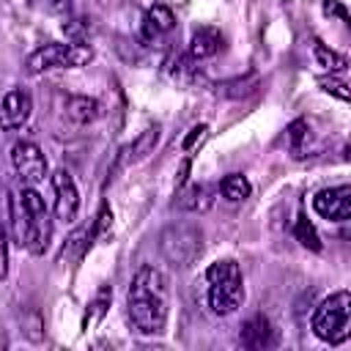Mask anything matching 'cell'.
Instances as JSON below:
<instances>
[{
  "instance_id": "4fadbf2b",
  "label": "cell",
  "mask_w": 351,
  "mask_h": 351,
  "mask_svg": "<svg viewBox=\"0 0 351 351\" xmlns=\"http://www.w3.org/2000/svg\"><path fill=\"white\" fill-rule=\"evenodd\" d=\"M222 47V33L211 25H200L192 30V38H189V55L195 60H203V58H211L217 55V49Z\"/></svg>"
},
{
  "instance_id": "ac0fdd59",
  "label": "cell",
  "mask_w": 351,
  "mask_h": 351,
  "mask_svg": "<svg viewBox=\"0 0 351 351\" xmlns=\"http://www.w3.org/2000/svg\"><path fill=\"white\" fill-rule=\"evenodd\" d=\"M313 55H315V63H318L324 71H329V74H343V71L348 69V60H346L343 55H337L335 49H329L326 44H321V41L313 44Z\"/></svg>"
},
{
  "instance_id": "44dd1931",
  "label": "cell",
  "mask_w": 351,
  "mask_h": 351,
  "mask_svg": "<svg viewBox=\"0 0 351 351\" xmlns=\"http://www.w3.org/2000/svg\"><path fill=\"white\" fill-rule=\"evenodd\" d=\"M293 233H296V239H299V244H302V247H307V250H313V252H321V236H318L315 225H313L304 214L296 219Z\"/></svg>"
},
{
  "instance_id": "d6986e66",
  "label": "cell",
  "mask_w": 351,
  "mask_h": 351,
  "mask_svg": "<svg viewBox=\"0 0 351 351\" xmlns=\"http://www.w3.org/2000/svg\"><path fill=\"white\" fill-rule=\"evenodd\" d=\"M219 192H222V197H225V200L239 203V200L250 197L252 186H250V181H247L241 173H230V176H225V178L219 181Z\"/></svg>"
},
{
  "instance_id": "f1b7e54d",
  "label": "cell",
  "mask_w": 351,
  "mask_h": 351,
  "mask_svg": "<svg viewBox=\"0 0 351 351\" xmlns=\"http://www.w3.org/2000/svg\"><path fill=\"white\" fill-rule=\"evenodd\" d=\"M49 5H52L58 14H69V11H71V0H49Z\"/></svg>"
},
{
  "instance_id": "7a4b0ae2",
  "label": "cell",
  "mask_w": 351,
  "mask_h": 351,
  "mask_svg": "<svg viewBox=\"0 0 351 351\" xmlns=\"http://www.w3.org/2000/svg\"><path fill=\"white\" fill-rule=\"evenodd\" d=\"M208 280V307L214 315H230L241 307L244 302V282H241V269L236 261L225 258L217 261L206 269Z\"/></svg>"
},
{
  "instance_id": "5b68a950",
  "label": "cell",
  "mask_w": 351,
  "mask_h": 351,
  "mask_svg": "<svg viewBox=\"0 0 351 351\" xmlns=\"http://www.w3.org/2000/svg\"><path fill=\"white\" fill-rule=\"evenodd\" d=\"M19 203H22V211H25V230L19 236V247L30 250L33 255H41L49 247V239H52V219H49L47 203L33 186L22 189Z\"/></svg>"
},
{
  "instance_id": "f546056e",
  "label": "cell",
  "mask_w": 351,
  "mask_h": 351,
  "mask_svg": "<svg viewBox=\"0 0 351 351\" xmlns=\"http://www.w3.org/2000/svg\"><path fill=\"white\" fill-rule=\"evenodd\" d=\"M8 263H11V255H8V239L3 241V277H8Z\"/></svg>"
},
{
  "instance_id": "8992f818",
  "label": "cell",
  "mask_w": 351,
  "mask_h": 351,
  "mask_svg": "<svg viewBox=\"0 0 351 351\" xmlns=\"http://www.w3.org/2000/svg\"><path fill=\"white\" fill-rule=\"evenodd\" d=\"M93 60V49L82 41H69V44H44L41 49H36L25 69L27 74H44L52 69H80L85 63Z\"/></svg>"
},
{
  "instance_id": "9a60e30c",
  "label": "cell",
  "mask_w": 351,
  "mask_h": 351,
  "mask_svg": "<svg viewBox=\"0 0 351 351\" xmlns=\"http://www.w3.org/2000/svg\"><path fill=\"white\" fill-rule=\"evenodd\" d=\"M211 186H206V184H189V186H184V189H178V195H176V206L181 208V211H206L208 206H211Z\"/></svg>"
},
{
  "instance_id": "8fae6325",
  "label": "cell",
  "mask_w": 351,
  "mask_h": 351,
  "mask_svg": "<svg viewBox=\"0 0 351 351\" xmlns=\"http://www.w3.org/2000/svg\"><path fill=\"white\" fill-rule=\"evenodd\" d=\"M159 134H162V126H159V123H154V126H148L145 132H140V134L134 137V143H129V145L121 151L118 165L143 162L148 154H154V148H156V143H159Z\"/></svg>"
},
{
  "instance_id": "d4e9b609",
  "label": "cell",
  "mask_w": 351,
  "mask_h": 351,
  "mask_svg": "<svg viewBox=\"0 0 351 351\" xmlns=\"http://www.w3.org/2000/svg\"><path fill=\"white\" fill-rule=\"evenodd\" d=\"M324 14L340 19L343 25H351V14H348V8L340 0H324Z\"/></svg>"
},
{
  "instance_id": "52a82bcc",
  "label": "cell",
  "mask_w": 351,
  "mask_h": 351,
  "mask_svg": "<svg viewBox=\"0 0 351 351\" xmlns=\"http://www.w3.org/2000/svg\"><path fill=\"white\" fill-rule=\"evenodd\" d=\"M11 165H14L16 176H19V181L27 184V186L44 181L47 173H49L47 156L36 143H16L11 148Z\"/></svg>"
},
{
  "instance_id": "ba28073f",
  "label": "cell",
  "mask_w": 351,
  "mask_h": 351,
  "mask_svg": "<svg viewBox=\"0 0 351 351\" xmlns=\"http://www.w3.org/2000/svg\"><path fill=\"white\" fill-rule=\"evenodd\" d=\"M52 192H55V217L60 222H74L80 214V189L69 170L52 173Z\"/></svg>"
},
{
  "instance_id": "2e32d148",
  "label": "cell",
  "mask_w": 351,
  "mask_h": 351,
  "mask_svg": "<svg viewBox=\"0 0 351 351\" xmlns=\"http://www.w3.org/2000/svg\"><path fill=\"white\" fill-rule=\"evenodd\" d=\"M176 25V14L167 5H151L143 16V36L145 38H156L162 33H167Z\"/></svg>"
},
{
  "instance_id": "ffe728a7",
  "label": "cell",
  "mask_w": 351,
  "mask_h": 351,
  "mask_svg": "<svg viewBox=\"0 0 351 351\" xmlns=\"http://www.w3.org/2000/svg\"><path fill=\"white\" fill-rule=\"evenodd\" d=\"M285 137H288L291 154H293L296 159L304 156V148H307V140H310V126H307V121H302V118L291 121L288 129H285Z\"/></svg>"
},
{
  "instance_id": "9c48e42d",
  "label": "cell",
  "mask_w": 351,
  "mask_h": 351,
  "mask_svg": "<svg viewBox=\"0 0 351 351\" xmlns=\"http://www.w3.org/2000/svg\"><path fill=\"white\" fill-rule=\"evenodd\" d=\"M313 208H315L324 219H335V222L351 219V184L321 189V192L313 197Z\"/></svg>"
},
{
  "instance_id": "603a6c76",
  "label": "cell",
  "mask_w": 351,
  "mask_h": 351,
  "mask_svg": "<svg viewBox=\"0 0 351 351\" xmlns=\"http://www.w3.org/2000/svg\"><path fill=\"white\" fill-rule=\"evenodd\" d=\"M321 90L324 93H329V96H337V99H343V101H351V88L346 85V82H340L335 74H329V77H321Z\"/></svg>"
},
{
  "instance_id": "e0dca14e",
  "label": "cell",
  "mask_w": 351,
  "mask_h": 351,
  "mask_svg": "<svg viewBox=\"0 0 351 351\" xmlns=\"http://www.w3.org/2000/svg\"><path fill=\"white\" fill-rule=\"evenodd\" d=\"M90 236H96V230H93V225L90 228H77L69 239H66V244H63V250H60V255H58V263H74V261H80L82 255H85V250H88V239Z\"/></svg>"
},
{
  "instance_id": "3957f363",
  "label": "cell",
  "mask_w": 351,
  "mask_h": 351,
  "mask_svg": "<svg viewBox=\"0 0 351 351\" xmlns=\"http://www.w3.org/2000/svg\"><path fill=\"white\" fill-rule=\"evenodd\" d=\"M313 332L329 346H340L351 337V291L329 293L313 313Z\"/></svg>"
},
{
  "instance_id": "4316f807",
  "label": "cell",
  "mask_w": 351,
  "mask_h": 351,
  "mask_svg": "<svg viewBox=\"0 0 351 351\" xmlns=\"http://www.w3.org/2000/svg\"><path fill=\"white\" fill-rule=\"evenodd\" d=\"M85 30H88V25H85L82 19H69V22H63V33H66L69 38H74V41H82V38H85Z\"/></svg>"
},
{
  "instance_id": "5bb4252c",
  "label": "cell",
  "mask_w": 351,
  "mask_h": 351,
  "mask_svg": "<svg viewBox=\"0 0 351 351\" xmlns=\"http://www.w3.org/2000/svg\"><path fill=\"white\" fill-rule=\"evenodd\" d=\"M101 115V104L93 96H71L66 101V118L74 126H88Z\"/></svg>"
},
{
  "instance_id": "277c9868",
  "label": "cell",
  "mask_w": 351,
  "mask_h": 351,
  "mask_svg": "<svg viewBox=\"0 0 351 351\" xmlns=\"http://www.w3.org/2000/svg\"><path fill=\"white\" fill-rule=\"evenodd\" d=\"M159 252L176 269L192 266L203 252V230H200V225H195V222H173V225H167L162 230V236H159Z\"/></svg>"
},
{
  "instance_id": "7c38bea8",
  "label": "cell",
  "mask_w": 351,
  "mask_h": 351,
  "mask_svg": "<svg viewBox=\"0 0 351 351\" xmlns=\"http://www.w3.org/2000/svg\"><path fill=\"white\" fill-rule=\"evenodd\" d=\"M239 343L244 348H269V346H274V329L263 315H255L241 326Z\"/></svg>"
},
{
  "instance_id": "7402d4cb",
  "label": "cell",
  "mask_w": 351,
  "mask_h": 351,
  "mask_svg": "<svg viewBox=\"0 0 351 351\" xmlns=\"http://www.w3.org/2000/svg\"><path fill=\"white\" fill-rule=\"evenodd\" d=\"M19 326H22V335L27 340H33V343L44 340V318L38 315V310L30 307V310L19 313Z\"/></svg>"
},
{
  "instance_id": "30bf717a",
  "label": "cell",
  "mask_w": 351,
  "mask_h": 351,
  "mask_svg": "<svg viewBox=\"0 0 351 351\" xmlns=\"http://www.w3.org/2000/svg\"><path fill=\"white\" fill-rule=\"evenodd\" d=\"M30 110H33V99L25 88H11L5 96H3V126L5 129H16L22 126L27 118H30Z\"/></svg>"
},
{
  "instance_id": "484cf974",
  "label": "cell",
  "mask_w": 351,
  "mask_h": 351,
  "mask_svg": "<svg viewBox=\"0 0 351 351\" xmlns=\"http://www.w3.org/2000/svg\"><path fill=\"white\" fill-rule=\"evenodd\" d=\"M104 310H107V293H101L90 307H88V313H85V321H82V326L88 329L90 324H96L101 315H104Z\"/></svg>"
},
{
  "instance_id": "cb8c5ba5",
  "label": "cell",
  "mask_w": 351,
  "mask_h": 351,
  "mask_svg": "<svg viewBox=\"0 0 351 351\" xmlns=\"http://www.w3.org/2000/svg\"><path fill=\"white\" fill-rule=\"evenodd\" d=\"M93 230H96V239H99V241H107V239H110V233H112V211H110L107 203L99 208L96 222H93Z\"/></svg>"
},
{
  "instance_id": "6da1fadb",
  "label": "cell",
  "mask_w": 351,
  "mask_h": 351,
  "mask_svg": "<svg viewBox=\"0 0 351 351\" xmlns=\"http://www.w3.org/2000/svg\"><path fill=\"white\" fill-rule=\"evenodd\" d=\"M126 318L140 335H162L167 324V277L156 266H143L126 291Z\"/></svg>"
},
{
  "instance_id": "83f0119b",
  "label": "cell",
  "mask_w": 351,
  "mask_h": 351,
  "mask_svg": "<svg viewBox=\"0 0 351 351\" xmlns=\"http://www.w3.org/2000/svg\"><path fill=\"white\" fill-rule=\"evenodd\" d=\"M203 134H206V123L192 126V129H189V134H186V137H184V143H181V145H184V151H189V148H192V145H195V143H197Z\"/></svg>"
},
{
  "instance_id": "1f68e13d",
  "label": "cell",
  "mask_w": 351,
  "mask_h": 351,
  "mask_svg": "<svg viewBox=\"0 0 351 351\" xmlns=\"http://www.w3.org/2000/svg\"><path fill=\"white\" fill-rule=\"evenodd\" d=\"M346 159H351V145H346Z\"/></svg>"
},
{
  "instance_id": "4dcf8cb0",
  "label": "cell",
  "mask_w": 351,
  "mask_h": 351,
  "mask_svg": "<svg viewBox=\"0 0 351 351\" xmlns=\"http://www.w3.org/2000/svg\"><path fill=\"white\" fill-rule=\"evenodd\" d=\"M186 173H189V159H184V165H181V173H178V186H184Z\"/></svg>"
}]
</instances>
